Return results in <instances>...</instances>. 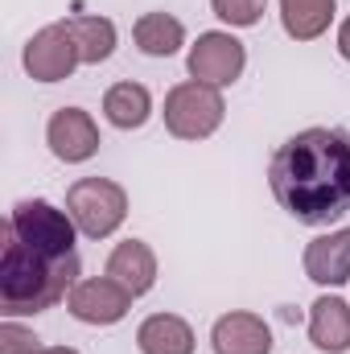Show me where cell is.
Wrapping results in <instances>:
<instances>
[{"mask_svg": "<svg viewBox=\"0 0 350 354\" xmlns=\"http://www.w3.org/2000/svg\"><path fill=\"white\" fill-rule=\"evenodd\" d=\"M276 202L305 227H330L350 214V132L305 128L288 136L268 165Z\"/></svg>", "mask_w": 350, "mask_h": 354, "instance_id": "1", "label": "cell"}, {"mask_svg": "<svg viewBox=\"0 0 350 354\" xmlns=\"http://www.w3.org/2000/svg\"><path fill=\"white\" fill-rule=\"evenodd\" d=\"M79 284V252L58 256L46 248H29L4 223V256H0V309L4 317L46 313L71 297Z\"/></svg>", "mask_w": 350, "mask_h": 354, "instance_id": "2", "label": "cell"}, {"mask_svg": "<svg viewBox=\"0 0 350 354\" xmlns=\"http://www.w3.org/2000/svg\"><path fill=\"white\" fill-rule=\"evenodd\" d=\"M66 210L87 239H107L128 218V194L107 177H83L66 189Z\"/></svg>", "mask_w": 350, "mask_h": 354, "instance_id": "3", "label": "cell"}, {"mask_svg": "<svg viewBox=\"0 0 350 354\" xmlns=\"http://www.w3.org/2000/svg\"><path fill=\"white\" fill-rule=\"evenodd\" d=\"M161 115H165L169 136H177V140H206V136L219 132V124L227 115V103H223L219 87H206V83L190 79V83H177L165 95V111Z\"/></svg>", "mask_w": 350, "mask_h": 354, "instance_id": "4", "label": "cell"}, {"mask_svg": "<svg viewBox=\"0 0 350 354\" xmlns=\"http://www.w3.org/2000/svg\"><path fill=\"white\" fill-rule=\"evenodd\" d=\"M8 227H12V235H17L21 243H29V248H46V252H58V256H75V235H79V227H75L71 210H58V206L46 202V198H25V202H17L12 214H8Z\"/></svg>", "mask_w": 350, "mask_h": 354, "instance_id": "5", "label": "cell"}, {"mask_svg": "<svg viewBox=\"0 0 350 354\" xmlns=\"http://www.w3.org/2000/svg\"><path fill=\"white\" fill-rule=\"evenodd\" d=\"M185 66H190V79H198L206 87H231L248 66V50H243L239 37H231L223 29H210L190 46Z\"/></svg>", "mask_w": 350, "mask_h": 354, "instance_id": "6", "label": "cell"}, {"mask_svg": "<svg viewBox=\"0 0 350 354\" xmlns=\"http://www.w3.org/2000/svg\"><path fill=\"white\" fill-rule=\"evenodd\" d=\"M21 62H25L29 79H37V83H62V79L75 75V66H79L83 58H79V46H75L66 21H58V25L37 29V33L25 41Z\"/></svg>", "mask_w": 350, "mask_h": 354, "instance_id": "7", "label": "cell"}, {"mask_svg": "<svg viewBox=\"0 0 350 354\" xmlns=\"http://www.w3.org/2000/svg\"><path fill=\"white\" fill-rule=\"evenodd\" d=\"M66 309L71 317H79L83 326H116L128 317L132 309V292L124 284H116L111 276H91V280H79L66 297Z\"/></svg>", "mask_w": 350, "mask_h": 354, "instance_id": "8", "label": "cell"}, {"mask_svg": "<svg viewBox=\"0 0 350 354\" xmlns=\"http://www.w3.org/2000/svg\"><path fill=\"white\" fill-rule=\"evenodd\" d=\"M46 145H50V153L58 161L83 165V161H91L99 153L103 140H99V128H95L91 111H83V107H58L50 115V124H46Z\"/></svg>", "mask_w": 350, "mask_h": 354, "instance_id": "9", "label": "cell"}, {"mask_svg": "<svg viewBox=\"0 0 350 354\" xmlns=\"http://www.w3.org/2000/svg\"><path fill=\"white\" fill-rule=\"evenodd\" d=\"M210 346L214 354H272V330L264 326V317L235 309L214 322Z\"/></svg>", "mask_w": 350, "mask_h": 354, "instance_id": "10", "label": "cell"}, {"mask_svg": "<svg viewBox=\"0 0 350 354\" xmlns=\"http://www.w3.org/2000/svg\"><path fill=\"white\" fill-rule=\"evenodd\" d=\"M107 276L116 284H124L132 297H145L157 284V256L145 239H124L111 256H107Z\"/></svg>", "mask_w": 350, "mask_h": 354, "instance_id": "11", "label": "cell"}, {"mask_svg": "<svg viewBox=\"0 0 350 354\" xmlns=\"http://www.w3.org/2000/svg\"><path fill=\"white\" fill-rule=\"evenodd\" d=\"M305 276L313 284H347L350 280V227L330 231L305 248Z\"/></svg>", "mask_w": 350, "mask_h": 354, "instance_id": "12", "label": "cell"}, {"mask_svg": "<svg viewBox=\"0 0 350 354\" xmlns=\"http://www.w3.org/2000/svg\"><path fill=\"white\" fill-rule=\"evenodd\" d=\"M309 342L326 354L350 351V305L342 297H317L309 305Z\"/></svg>", "mask_w": 350, "mask_h": 354, "instance_id": "13", "label": "cell"}, {"mask_svg": "<svg viewBox=\"0 0 350 354\" xmlns=\"http://www.w3.org/2000/svg\"><path fill=\"white\" fill-rule=\"evenodd\" d=\"M140 354H194V330L177 313H153L136 330Z\"/></svg>", "mask_w": 350, "mask_h": 354, "instance_id": "14", "label": "cell"}, {"mask_svg": "<svg viewBox=\"0 0 350 354\" xmlns=\"http://www.w3.org/2000/svg\"><path fill=\"white\" fill-rule=\"evenodd\" d=\"M103 115L116 128H124V132L145 128L149 115H153V95H149V87H140V83H116V87H107V95H103Z\"/></svg>", "mask_w": 350, "mask_h": 354, "instance_id": "15", "label": "cell"}, {"mask_svg": "<svg viewBox=\"0 0 350 354\" xmlns=\"http://www.w3.org/2000/svg\"><path fill=\"white\" fill-rule=\"evenodd\" d=\"M338 0H280V25L293 41H313L330 29Z\"/></svg>", "mask_w": 350, "mask_h": 354, "instance_id": "16", "label": "cell"}, {"mask_svg": "<svg viewBox=\"0 0 350 354\" xmlns=\"http://www.w3.org/2000/svg\"><path fill=\"white\" fill-rule=\"evenodd\" d=\"M132 37L140 46V54H149V58H169V54H177L185 46V29L169 12H145L132 25Z\"/></svg>", "mask_w": 350, "mask_h": 354, "instance_id": "17", "label": "cell"}, {"mask_svg": "<svg viewBox=\"0 0 350 354\" xmlns=\"http://www.w3.org/2000/svg\"><path fill=\"white\" fill-rule=\"evenodd\" d=\"M66 29H71V37L79 46V58L87 66H99V62L111 58V50H116V25L107 17H71Z\"/></svg>", "mask_w": 350, "mask_h": 354, "instance_id": "18", "label": "cell"}, {"mask_svg": "<svg viewBox=\"0 0 350 354\" xmlns=\"http://www.w3.org/2000/svg\"><path fill=\"white\" fill-rule=\"evenodd\" d=\"M210 8H214V17L227 21L231 29H252L264 17L268 0H210Z\"/></svg>", "mask_w": 350, "mask_h": 354, "instance_id": "19", "label": "cell"}, {"mask_svg": "<svg viewBox=\"0 0 350 354\" xmlns=\"http://www.w3.org/2000/svg\"><path fill=\"white\" fill-rule=\"evenodd\" d=\"M46 346L37 342V334L33 330H25V326H17L12 317L0 326V354H42Z\"/></svg>", "mask_w": 350, "mask_h": 354, "instance_id": "20", "label": "cell"}, {"mask_svg": "<svg viewBox=\"0 0 350 354\" xmlns=\"http://www.w3.org/2000/svg\"><path fill=\"white\" fill-rule=\"evenodd\" d=\"M338 54H342V58L350 62V17L342 21V25H338Z\"/></svg>", "mask_w": 350, "mask_h": 354, "instance_id": "21", "label": "cell"}, {"mask_svg": "<svg viewBox=\"0 0 350 354\" xmlns=\"http://www.w3.org/2000/svg\"><path fill=\"white\" fill-rule=\"evenodd\" d=\"M42 354H79V351H71V346H46Z\"/></svg>", "mask_w": 350, "mask_h": 354, "instance_id": "22", "label": "cell"}]
</instances>
